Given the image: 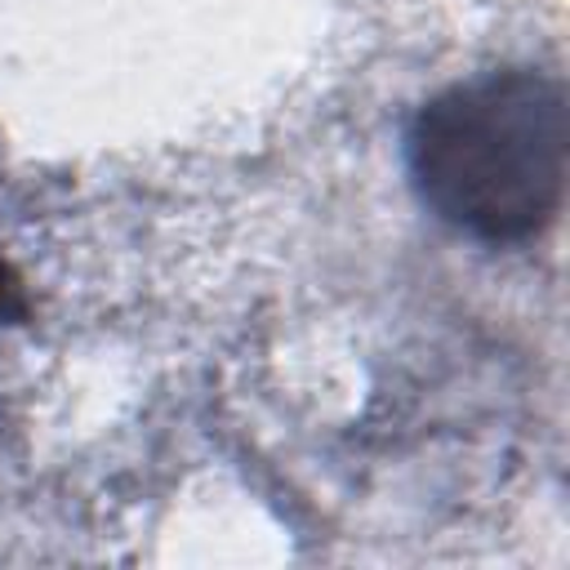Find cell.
I'll return each mask as SVG.
<instances>
[{
    "label": "cell",
    "instance_id": "1",
    "mask_svg": "<svg viewBox=\"0 0 570 570\" xmlns=\"http://www.w3.org/2000/svg\"><path fill=\"white\" fill-rule=\"evenodd\" d=\"M566 89L539 67H499L432 94L405 129L423 209L481 245L543 236L566 200Z\"/></svg>",
    "mask_w": 570,
    "mask_h": 570
}]
</instances>
